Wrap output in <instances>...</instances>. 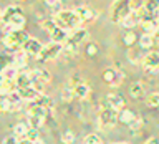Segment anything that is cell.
I'll return each mask as SVG.
<instances>
[{"label":"cell","mask_w":159,"mask_h":144,"mask_svg":"<svg viewBox=\"0 0 159 144\" xmlns=\"http://www.w3.org/2000/svg\"><path fill=\"white\" fill-rule=\"evenodd\" d=\"M53 22L57 27L66 30V32H73V30L80 28L81 20L78 18V15L75 13V10H60L57 15H53Z\"/></svg>","instance_id":"1"},{"label":"cell","mask_w":159,"mask_h":144,"mask_svg":"<svg viewBox=\"0 0 159 144\" xmlns=\"http://www.w3.org/2000/svg\"><path fill=\"white\" fill-rule=\"evenodd\" d=\"M133 12L131 8V0H114L109 10V17L113 23H123L124 18Z\"/></svg>","instance_id":"2"},{"label":"cell","mask_w":159,"mask_h":144,"mask_svg":"<svg viewBox=\"0 0 159 144\" xmlns=\"http://www.w3.org/2000/svg\"><path fill=\"white\" fill-rule=\"evenodd\" d=\"M30 40L28 33L23 32V30H17V32H12L8 35H3V43L7 48H12V50H22L23 45Z\"/></svg>","instance_id":"3"},{"label":"cell","mask_w":159,"mask_h":144,"mask_svg":"<svg viewBox=\"0 0 159 144\" xmlns=\"http://www.w3.org/2000/svg\"><path fill=\"white\" fill-rule=\"evenodd\" d=\"M30 73V78H32V86L37 89L38 93H43L45 86H47V83L50 81V73L47 71V70H32Z\"/></svg>","instance_id":"4"},{"label":"cell","mask_w":159,"mask_h":144,"mask_svg":"<svg viewBox=\"0 0 159 144\" xmlns=\"http://www.w3.org/2000/svg\"><path fill=\"white\" fill-rule=\"evenodd\" d=\"M68 88L73 89L75 98H78V99H84L89 94V86L78 76H71L68 79Z\"/></svg>","instance_id":"5"},{"label":"cell","mask_w":159,"mask_h":144,"mask_svg":"<svg viewBox=\"0 0 159 144\" xmlns=\"http://www.w3.org/2000/svg\"><path fill=\"white\" fill-rule=\"evenodd\" d=\"M98 119H99V124H101L103 128H113V126H116V123L119 121V113L108 106V108H103L101 111H99Z\"/></svg>","instance_id":"6"},{"label":"cell","mask_w":159,"mask_h":144,"mask_svg":"<svg viewBox=\"0 0 159 144\" xmlns=\"http://www.w3.org/2000/svg\"><path fill=\"white\" fill-rule=\"evenodd\" d=\"M63 50H65V45H60V43L52 42V43H48V45H45V47H43L38 60H42V61H50V60H55L60 53L63 52Z\"/></svg>","instance_id":"7"},{"label":"cell","mask_w":159,"mask_h":144,"mask_svg":"<svg viewBox=\"0 0 159 144\" xmlns=\"http://www.w3.org/2000/svg\"><path fill=\"white\" fill-rule=\"evenodd\" d=\"M123 78H124V74L121 73V70H116V68H106L103 73L104 83L109 84V86H118L123 81Z\"/></svg>","instance_id":"8"},{"label":"cell","mask_w":159,"mask_h":144,"mask_svg":"<svg viewBox=\"0 0 159 144\" xmlns=\"http://www.w3.org/2000/svg\"><path fill=\"white\" fill-rule=\"evenodd\" d=\"M143 65H144V70H148V71H156L159 68V53L149 52L148 55H144Z\"/></svg>","instance_id":"9"},{"label":"cell","mask_w":159,"mask_h":144,"mask_svg":"<svg viewBox=\"0 0 159 144\" xmlns=\"http://www.w3.org/2000/svg\"><path fill=\"white\" fill-rule=\"evenodd\" d=\"M43 47L45 45H42L37 38H30L28 42L23 45V50L30 55V56H37L38 58L40 53H42V50H43Z\"/></svg>","instance_id":"10"},{"label":"cell","mask_w":159,"mask_h":144,"mask_svg":"<svg viewBox=\"0 0 159 144\" xmlns=\"http://www.w3.org/2000/svg\"><path fill=\"white\" fill-rule=\"evenodd\" d=\"M86 35H88V32H86V28H83V27H80V28H76V30H73V32H70V38H68L66 45H73V47H78V45L81 43L84 38H86Z\"/></svg>","instance_id":"11"},{"label":"cell","mask_w":159,"mask_h":144,"mask_svg":"<svg viewBox=\"0 0 159 144\" xmlns=\"http://www.w3.org/2000/svg\"><path fill=\"white\" fill-rule=\"evenodd\" d=\"M18 13H22V10H20V7H17V5H8V7H5L2 10V17H0V20H2V27L3 25H8L10 22H12V18Z\"/></svg>","instance_id":"12"},{"label":"cell","mask_w":159,"mask_h":144,"mask_svg":"<svg viewBox=\"0 0 159 144\" xmlns=\"http://www.w3.org/2000/svg\"><path fill=\"white\" fill-rule=\"evenodd\" d=\"M75 13L78 15V18L81 20V23L91 22V20L96 18V12H94L93 8H89V7H84V5H81V7H78V8H75Z\"/></svg>","instance_id":"13"},{"label":"cell","mask_w":159,"mask_h":144,"mask_svg":"<svg viewBox=\"0 0 159 144\" xmlns=\"http://www.w3.org/2000/svg\"><path fill=\"white\" fill-rule=\"evenodd\" d=\"M50 37H52V42L65 45L68 42V38H70V32H66V30H63L60 27H55L52 32H50Z\"/></svg>","instance_id":"14"},{"label":"cell","mask_w":159,"mask_h":144,"mask_svg":"<svg viewBox=\"0 0 159 144\" xmlns=\"http://www.w3.org/2000/svg\"><path fill=\"white\" fill-rule=\"evenodd\" d=\"M106 103H108L109 108L114 109V111H118V113L124 109V99L119 96V94H116V93L108 94V96H106Z\"/></svg>","instance_id":"15"},{"label":"cell","mask_w":159,"mask_h":144,"mask_svg":"<svg viewBox=\"0 0 159 144\" xmlns=\"http://www.w3.org/2000/svg\"><path fill=\"white\" fill-rule=\"evenodd\" d=\"M27 63H28V53L25 52V50H18V52H15L13 55V61L12 65L15 68H18V70H23L25 66H27Z\"/></svg>","instance_id":"16"},{"label":"cell","mask_w":159,"mask_h":144,"mask_svg":"<svg viewBox=\"0 0 159 144\" xmlns=\"http://www.w3.org/2000/svg\"><path fill=\"white\" fill-rule=\"evenodd\" d=\"M18 74H20L18 68H15L13 65H7V66H3L0 76H2V79H7V81H17Z\"/></svg>","instance_id":"17"},{"label":"cell","mask_w":159,"mask_h":144,"mask_svg":"<svg viewBox=\"0 0 159 144\" xmlns=\"http://www.w3.org/2000/svg\"><path fill=\"white\" fill-rule=\"evenodd\" d=\"M18 93H20V96H22L23 101H30V103H35V101H37V98L42 94V93H38L33 86L22 88V89H18Z\"/></svg>","instance_id":"18"},{"label":"cell","mask_w":159,"mask_h":144,"mask_svg":"<svg viewBox=\"0 0 159 144\" xmlns=\"http://www.w3.org/2000/svg\"><path fill=\"white\" fill-rule=\"evenodd\" d=\"M129 94H131V98H134V99H141L144 94H146V86H144V83L143 81L133 83L131 86H129Z\"/></svg>","instance_id":"19"},{"label":"cell","mask_w":159,"mask_h":144,"mask_svg":"<svg viewBox=\"0 0 159 144\" xmlns=\"http://www.w3.org/2000/svg\"><path fill=\"white\" fill-rule=\"evenodd\" d=\"M138 23H141V17H139V13H138V10H133L131 13L128 15L126 18H124V22L121 23L124 28H128V30H131L134 28Z\"/></svg>","instance_id":"20"},{"label":"cell","mask_w":159,"mask_h":144,"mask_svg":"<svg viewBox=\"0 0 159 144\" xmlns=\"http://www.w3.org/2000/svg\"><path fill=\"white\" fill-rule=\"evenodd\" d=\"M141 27H143V30H144V33H148V35H154V33L159 30L157 22H156V18H154V17L143 20V22H141Z\"/></svg>","instance_id":"21"},{"label":"cell","mask_w":159,"mask_h":144,"mask_svg":"<svg viewBox=\"0 0 159 144\" xmlns=\"http://www.w3.org/2000/svg\"><path fill=\"white\" fill-rule=\"evenodd\" d=\"M134 119H136V114L133 113V109H126V108H124L123 111H119V121H121L123 124H126V126H129Z\"/></svg>","instance_id":"22"},{"label":"cell","mask_w":159,"mask_h":144,"mask_svg":"<svg viewBox=\"0 0 159 144\" xmlns=\"http://www.w3.org/2000/svg\"><path fill=\"white\" fill-rule=\"evenodd\" d=\"M15 83H17V89L30 88V86H32V78H30V73H20Z\"/></svg>","instance_id":"23"},{"label":"cell","mask_w":159,"mask_h":144,"mask_svg":"<svg viewBox=\"0 0 159 144\" xmlns=\"http://www.w3.org/2000/svg\"><path fill=\"white\" fill-rule=\"evenodd\" d=\"M154 45H156L154 35H148V33H144L143 37L139 38V47H141L143 50H149V48H152Z\"/></svg>","instance_id":"24"},{"label":"cell","mask_w":159,"mask_h":144,"mask_svg":"<svg viewBox=\"0 0 159 144\" xmlns=\"http://www.w3.org/2000/svg\"><path fill=\"white\" fill-rule=\"evenodd\" d=\"M17 83L15 81H7V79H2V84H0V93H2V96H7V94L17 91Z\"/></svg>","instance_id":"25"},{"label":"cell","mask_w":159,"mask_h":144,"mask_svg":"<svg viewBox=\"0 0 159 144\" xmlns=\"http://www.w3.org/2000/svg\"><path fill=\"white\" fill-rule=\"evenodd\" d=\"M8 25L13 28V32H17V30H23V27H25V17H23V13L15 15V17L12 18V22H10Z\"/></svg>","instance_id":"26"},{"label":"cell","mask_w":159,"mask_h":144,"mask_svg":"<svg viewBox=\"0 0 159 144\" xmlns=\"http://www.w3.org/2000/svg\"><path fill=\"white\" fill-rule=\"evenodd\" d=\"M28 129H30V124H28V123H18L17 126L13 128V134H15L17 137H20V139H22V137H25V136H27Z\"/></svg>","instance_id":"27"},{"label":"cell","mask_w":159,"mask_h":144,"mask_svg":"<svg viewBox=\"0 0 159 144\" xmlns=\"http://www.w3.org/2000/svg\"><path fill=\"white\" fill-rule=\"evenodd\" d=\"M33 104H38V106H42V108H45V109H50V108L53 106V101L47 96V94L42 93V94H40V96L37 98V101H35Z\"/></svg>","instance_id":"28"},{"label":"cell","mask_w":159,"mask_h":144,"mask_svg":"<svg viewBox=\"0 0 159 144\" xmlns=\"http://www.w3.org/2000/svg\"><path fill=\"white\" fill-rule=\"evenodd\" d=\"M47 111H48V109H45V108H42V106H38V104H33V106L28 109V116L47 118Z\"/></svg>","instance_id":"29"},{"label":"cell","mask_w":159,"mask_h":144,"mask_svg":"<svg viewBox=\"0 0 159 144\" xmlns=\"http://www.w3.org/2000/svg\"><path fill=\"white\" fill-rule=\"evenodd\" d=\"M144 8L151 13L159 12V0H144Z\"/></svg>","instance_id":"30"},{"label":"cell","mask_w":159,"mask_h":144,"mask_svg":"<svg viewBox=\"0 0 159 144\" xmlns=\"http://www.w3.org/2000/svg\"><path fill=\"white\" fill-rule=\"evenodd\" d=\"M83 144H103V141H101V137H99L98 134L89 133V134H86V136H84Z\"/></svg>","instance_id":"31"},{"label":"cell","mask_w":159,"mask_h":144,"mask_svg":"<svg viewBox=\"0 0 159 144\" xmlns=\"http://www.w3.org/2000/svg\"><path fill=\"white\" fill-rule=\"evenodd\" d=\"M146 104L149 108H159V93H152L146 98Z\"/></svg>","instance_id":"32"},{"label":"cell","mask_w":159,"mask_h":144,"mask_svg":"<svg viewBox=\"0 0 159 144\" xmlns=\"http://www.w3.org/2000/svg\"><path fill=\"white\" fill-rule=\"evenodd\" d=\"M43 123H45V118H40V116H28V124L32 128H37L40 129L43 126Z\"/></svg>","instance_id":"33"},{"label":"cell","mask_w":159,"mask_h":144,"mask_svg":"<svg viewBox=\"0 0 159 144\" xmlns=\"http://www.w3.org/2000/svg\"><path fill=\"white\" fill-rule=\"evenodd\" d=\"M25 137H27L28 141H32V142L38 141V139H40V133H38V129L30 126V129H28V133H27V136H25Z\"/></svg>","instance_id":"34"},{"label":"cell","mask_w":159,"mask_h":144,"mask_svg":"<svg viewBox=\"0 0 159 144\" xmlns=\"http://www.w3.org/2000/svg\"><path fill=\"white\" fill-rule=\"evenodd\" d=\"M123 38H124V43H126L128 47H131V45L136 42V33H134L133 30H128V32L124 33V37H123Z\"/></svg>","instance_id":"35"},{"label":"cell","mask_w":159,"mask_h":144,"mask_svg":"<svg viewBox=\"0 0 159 144\" xmlns=\"http://www.w3.org/2000/svg\"><path fill=\"white\" fill-rule=\"evenodd\" d=\"M61 142L63 144H73L75 142V134L71 131H65L61 134Z\"/></svg>","instance_id":"36"},{"label":"cell","mask_w":159,"mask_h":144,"mask_svg":"<svg viewBox=\"0 0 159 144\" xmlns=\"http://www.w3.org/2000/svg\"><path fill=\"white\" fill-rule=\"evenodd\" d=\"M0 108H2V111H12V109H13L12 103H10L5 96H2V104H0Z\"/></svg>","instance_id":"37"},{"label":"cell","mask_w":159,"mask_h":144,"mask_svg":"<svg viewBox=\"0 0 159 144\" xmlns=\"http://www.w3.org/2000/svg\"><path fill=\"white\" fill-rule=\"evenodd\" d=\"M61 98L65 99V101H70V99H73V98H75V94H73V89H70V88H65L63 91H61Z\"/></svg>","instance_id":"38"},{"label":"cell","mask_w":159,"mask_h":144,"mask_svg":"<svg viewBox=\"0 0 159 144\" xmlns=\"http://www.w3.org/2000/svg\"><path fill=\"white\" fill-rule=\"evenodd\" d=\"M141 126H143V119L141 118H136L131 124H129V129H131V131H138Z\"/></svg>","instance_id":"39"},{"label":"cell","mask_w":159,"mask_h":144,"mask_svg":"<svg viewBox=\"0 0 159 144\" xmlns=\"http://www.w3.org/2000/svg\"><path fill=\"white\" fill-rule=\"evenodd\" d=\"M3 144H20V137H17L15 134H12V136H7L3 139Z\"/></svg>","instance_id":"40"},{"label":"cell","mask_w":159,"mask_h":144,"mask_svg":"<svg viewBox=\"0 0 159 144\" xmlns=\"http://www.w3.org/2000/svg\"><path fill=\"white\" fill-rule=\"evenodd\" d=\"M86 53H88V56H94V55L98 53V47L94 43H88V47H86Z\"/></svg>","instance_id":"41"},{"label":"cell","mask_w":159,"mask_h":144,"mask_svg":"<svg viewBox=\"0 0 159 144\" xmlns=\"http://www.w3.org/2000/svg\"><path fill=\"white\" fill-rule=\"evenodd\" d=\"M47 2L48 7H52V8H58L60 7V3H61V0H45Z\"/></svg>","instance_id":"42"},{"label":"cell","mask_w":159,"mask_h":144,"mask_svg":"<svg viewBox=\"0 0 159 144\" xmlns=\"http://www.w3.org/2000/svg\"><path fill=\"white\" fill-rule=\"evenodd\" d=\"M144 144H159V142H157V139H156V137H151V139H148V141L144 142Z\"/></svg>","instance_id":"43"},{"label":"cell","mask_w":159,"mask_h":144,"mask_svg":"<svg viewBox=\"0 0 159 144\" xmlns=\"http://www.w3.org/2000/svg\"><path fill=\"white\" fill-rule=\"evenodd\" d=\"M20 144H33V142H32V141H28L27 137H22V139H20Z\"/></svg>","instance_id":"44"},{"label":"cell","mask_w":159,"mask_h":144,"mask_svg":"<svg viewBox=\"0 0 159 144\" xmlns=\"http://www.w3.org/2000/svg\"><path fill=\"white\" fill-rule=\"evenodd\" d=\"M154 40H156V43H159V30L154 33Z\"/></svg>","instance_id":"45"},{"label":"cell","mask_w":159,"mask_h":144,"mask_svg":"<svg viewBox=\"0 0 159 144\" xmlns=\"http://www.w3.org/2000/svg\"><path fill=\"white\" fill-rule=\"evenodd\" d=\"M33 144H43V141H42V139H38V141H35Z\"/></svg>","instance_id":"46"},{"label":"cell","mask_w":159,"mask_h":144,"mask_svg":"<svg viewBox=\"0 0 159 144\" xmlns=\"http://www.w3.org/2000/svg\"><path fill=\"white\" fill-rule=\"evenodd\" d=\"M113 144H128V142H113Z\"/></svg>","instance_id":"47"}]
</instances>
